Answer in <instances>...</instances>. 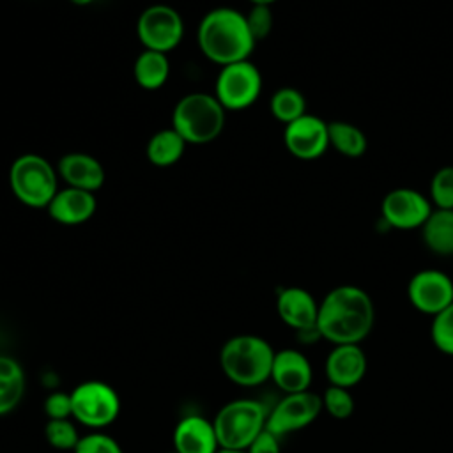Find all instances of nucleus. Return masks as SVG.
<instances>
[{"label":"nucleus","instance_id":"nucleus-11","mask_svg":"<svg viewBox=\"0 0 453 453\" xmlns=\"http://www.w3.org/2000/svg\"><path fill=\"white\" fill-rule=\"evenodd\" d=\"M430 200L418 189L396 188L391 189L380 203L382 219L398 230L421 228L432 214Z\"/></svg>","mask_w":453,"mask_h":453},{"label":"nucleus","instance_id":"nucleus-30","mask_svg":"<svg viewBox=\"0 0 453 453\" xmlns=\"http://www.w3.org/2000/svg\"><path fill=\"white\" fill-rule=\"evenodd\" d=\"M73 453H124V449L111 435L101 430H92L80 437Z\"/></svg>","mask_w":453,"mask_h":453},{"label":"nucleus","instance_id":"nucleus-27","mask_svg":"<svg viewBox=\"0 0 453 453\" xmlns=\"http://www.w3.org/2000/svg\"><path fill=\"white\" fill-rule=\"evenodd\" d=\"M430 338L435 349L453 356V303L432 317Z\"/></svg>","mask_w":453,"mask_h":453},{"label":"nucleus","instance_id":"nucleus-1","mask_svg":"<svg viewBox=\"0 0 453 453\" xmlns=\"http://www.w3.org/2000/svg\"><path fill=\"white\" fill-rule=\"evenodd\" d=\"M375 322L373 301L356 285H340L319 303L317 329L333 345L361 343Z\"/></svg>","mask_w":453,"mask_h":453},{"label":"nucleus","instance_id":"nucleus-8","mask_svg":"<svg viewBox=\"0 0 453 453\" xmlns=\"http://www.w3.org/2000/svg\"><path fill=\"white\" fill-rule=\"evenodd\" d=\"M262 90V74L250 60L223 65L214 85V96L225 110L251 106Z\"/></svg>","mask_w":453,"mask_h":453},{"label":"nucleus","instance_id":"nucleus-7","mask_svg":"<svg viewBox=\"0 0 453 453\" xmlns=\"http://www.w3.org/2000/svg\"><path fill=\"white\" fill-rule=\"evenodd\" d=\"M73 419L80 425L101 430L120 414V396L104 380H85L71 391Z\"/></svg>","mask_w":453,"mask_h":453},{"label":"nucleus","instance_id":"nucleus-17","mask_svg":"<svg viewBox=\"0 0 453 453\" xmlns=\"http://www.w3.org/2000/svg\"><path fill=\"white\" fill-rule=\"evenodd\" d=\"M173 449L179 453H216L219 442L212 419L200 414L184 416L173 430Z\"/></svg>","mask_w":453,"mask_h":453},{"label":"nucleus","instance_id":"nucleus-18","mask_svg":"<svg viewBox=\"0 0 453 453\" xmlns=\"http://www.w3.org/2000/svg\"><path fill=\"white\" fill-rule=\"evenodd\" d=\"M96 205L97 202L94 193L67 186L55 193L46 209L51 219L60 225H80L92 218Z\"/></svg>","mask_w":453,"mask_h":453},{"label":"nucleus","instance_id":"nucleus-15","mask_svg":"<svg viewBox=\"0 0 453 453\" xmlns=\"http://www.w3.org/2000/svg\"><path fill=\"white\" fill-rule=\"evenodd\" d=\"M313 379L311 363L297 349H281L274 352L271 380L285 393L308 391Z\"/></svg>","mask_w":453,"mask_h":453},{"label":"nucleus","instance_id":"nucleus-26","mask_svg":"<svg viewBox=\"0 0 453 453\" xmlns=\"http://www.w3.org/2000/svg\"><path fill=\"white\" fill-rule=\"evenodd\" d=\"M81 435L71 419H48L44 426V439L55 449H74Z\"/></svg>","mask_w":453,"mask_h":453},{"label":"nucleus","instance_id":"nucleus-25","mask_svg":"<svg viewBox=\"0 0 453 453\" xmlns=\"http://www.w3.org/2000/svg\"><path fill=\"white\" fill-rule=\"evenodd\" d=\"M269 108L273 117L287 126L306 113V99L301 90L294 87H281L271 96Z\"/></svg>","mask_w":453,"mask_h":453},{"label":"nucleus","instance_id":"nucleus-37","mask_svg":"<svg viewBox=\"0 0 453 453\" xmlns=\"http://www.w3.org/2000/svg\"><path fill=\"white\" fill-rule=\"evenodd\" d=\"M168 453H179V451H175V449H173V451H168Z\"/></svg>","mask_w":453,"mask_h":453},{"label":"nucleus","instance_id":"nucleus-35","mask_svg":"<svg viewBox=\"0 0 453 453\" xmlns=\"http://www.w3.org/2000/svg\"><path fill=\"white\" fill-rule=\"evenodd\" d=\"M216 453H246L244 449H228V448H219Z\"/></svg>","mask_w":453,"mask_h":453},{"label":"nucleus","instance_id":"nucleus-6","mask_svg":"<svg viewBox=\"0 0 453 453\" xmlns=\"http://www.w3.org/2000/svg\"><path fill=\"white\" fill-rule=\"evenodd\" d=\"M9 184L14 196L28 207H48L57 188V172L39 154H23L14 159L9 172Z\"/></svg>","mask_w":453,"mask_h":453},{"label":"nucleus","instance_id":"nucleus-14","mask_svg":"<svg viewBox=\"0 0 453 453\" xmlns=\"http://www.w3.org/2000/svg\"><path fill=\"white\" fill-rule=\"evenodd\" d=\"M368 361L359 343L334 345L326 357V377L331 386L354 388L366 373Z\"/></svg>","mask_w":453,"mask_h":453},{"label":"nucleus","instance_id":"nucleus-28","mask_svg":"<svg viewBox=\"0 0 453 453\" xmlns=\"http://www.w3.org/2000/svg\"><path fill=\"white\" fill-rule=\"evenodd\" d=\"M354 398L347 388L327 386L322 395V409L327 411L329 416L336 419H347L354 412Z\"/></svg>","mask_w":453,"mask_h":453},{"label":"nucleus","instance_id":"nucleus-21","mask_svg":"<svg viewBox=\"0 0 453 453\" xmlns=\"http://www.w3.org/2000/svg\"><path fill=\"white\" fill-rule=\"evenodd\" d=\"M425 246L441 257L453 255V209H435L421 226Z\"/></svg>","mask_w":453,"mask_h":453},{"label":"nucleus","instance_id":"nucleus-29","mask_svg":"<svg viewBox=\"0 0 453 453\" xmlns=\"http://www.w3.org/2000/svg\"><path fill=\"white\" fill-rule=\"evenodd\" d=\"M430 198L437 209H453V166H442L434 173Z\"/></svg>","mask_w":453,"mask_h":453},{"label":"nucleus","instance_id":"nucleus-5","mask_svg":"<svg viewBox=\"0 0 453 453\" xmlns=\"http://www.w3.org/2000/svg\"><path fill=\"white\" fill-rule=\"evenodd\" d=\"M267 414L269 409L255 398L226 402L212 419L219 448L246 449L265 428Z\"/></svg>","mask_w":453,"mask_h":453},{"label":"nucleus","instance_id":"nucleus-23","mask_svg":"<svg viewBox=\"0 0 453 453\" xmlns=\"http://www.w3.org/2000/svg\"><path fill=\"white\" fill-rule=\"evenodd\" d=\"M186 143L188 142L173 127L161 129L150 136L147 143V157L156 166H172L182 157Z\"/></svg>","mask_w":453,"mask_h":453},{"label":"nucleus","instance_id":"nucleus-12","mask_svg":"<svg viewBox=\"0 0 453 453\" xmlns=\"http://www.w3.org/2000/svg\"><path fill=\"white\" fill-rule=\"evenodd\" d=\"M407 297L418 311L434 317L453 303V280L439 269L418 271L409 280Z\"/></svg>","mask_w":453,"mask_h":453},{"label":"nucleus","instance_id":"nucleus-33","mask_svg":"<svg viewBox=\"0 0 453 453\" xmlns=\"http://www.w3.org/2000/svg\"><path fill=\"white\" fill-rule=\"evenodd\" d=\"M244 451L246 453H281L280 437L269 432L267 428H264Z\"/></svg>","mask_w":453,"mask_h":453},{"label":"nucleus","instance_id":"nucleus-9","mask_svg":"<svg viewBox=\"0 0 453 453\" xmlns=\"http://www.w3.org/2000/svg\"><path fill=\"white\" fill-rule=\"evenodd\" d=\"M136 32L145 50L168 53L182 41L184 21L173 7L156 4L140 14Z\"/></svg>","mask_w":453,"mask_h":453},{"label":"nucleus","instance_id":"nucleus-2","mask_svg":"<svg viewBox=\"0 0 453 453\" xmlns=\"http://www.w3.org/2000/svg\"><path fill=\"white\" fill-rule=\"evenodd\" d=\"M196 39L202 53L221 67L248 60L257 44L246 16L232 7L209 11L198 25Z\"/></svg>","mask_w":453,"mask_h":453},{"label":"nucleus","instance_id":"nucleus-4","mask_svg":"<svg viewBox=\"0 0 453 453\" xmlns=\"http://www.w3.org/2000/svg\"><path fill=\"white\" fill-rule=\"evenodd\" d=\"M225 126V108L216 96L191 92L173 108L172 127L188 143H207L218 138Z\"/></svg>","mask_w":453,"mask_h":453},{"label":"nucleus","instance_id":"nucleus-13","mask_svg":"<svg viewBox=\"0 0 453 453\" xmlns=\"http://www.w3.org/2000/svg\"><path fill=\"white\" fill-rule=\"evenodd\" d=\"M329 122L304 113L285 126L283 142L287 150L304 161L320 157L329 149Z\"/></svg>","mask_w":453,"mask_h":453},{"label":"nucleus","instance_id":"nucleus-22","mask_svg":"<svg viewBox=\"0 0 453 453\" xmlns=\"http://www.w3.org/2000/svg\"><path fill=\"white\" fill-rule=\"evenodd\" d=\"M134 80L142 88L156 90L159 88L168 74H170V64L166 53L154 51V50H143L136 60H134Z\"/></svg>","mask_w":453,"mask_h":453},{"label":"nucleus","instance_id":"nucleus-16","mask_svg":"<svg viewBox=\"0 0 453 453\" xmlns=\"http://www.w3.org/2000/svg\"><path fill=\"white\" fill-rule=\"evenodd\" d=\"M276 311L280 319L297 333L317 327L319 303L301 287H287L276 297Z\"/></svg>","mask_w":453,"mask_h":453},{"label":"nucleus","instance_id":"nucleus-32","mask_svg":"<svg viewBox=\"0 0 453 453\" xmlns=\"http://www.w3.org/2000/svg\"><path fill=\"white\" fill-rule=\"evenodd\" d=\"M44 414L48 419H69L73 418V402L71 393L64 391H51L42 403Z\"/></svg>","mask_w":453,"mask_h":453},{"label":"nucleus","instance_id":"nucleus-3","mask_svg":"<svg viewBox=\"0 0 453 453\" xmlns=\"http://www.w3.org/2000/svg\"><path fill=\"white\" fill-rule=\"evenodd\" d=\"M274 349L258 334H235L219 350L225 377L241 388H257L271 379Z\"/></svg>","mask_w":453,"mask_h":453},{"label":"nucleus","instance_id":"nucleus-19","mask_svg":"<svg viewBox=\"0 0 453 453\" xmlns=\"http://www.w3.org/2000/svg\"><path fill=\"white\" fill-rule=\"evenodd\" d=\"M58 173L71 188L94 193L104 182L103 165L90 154L69 152L58 161Z\"/></svg>","mask_w":453,"mask_h":453},{"label":"nucleus","instance_id":"nucleus-24","mask_svg":"<svg viewBox=\"0 0 453 453\" xmlns=\"http://www.w3.org/2000/svg\"><path fill=\"white\" fill-rule=\"evenodd\" d=\"M329 126V147H334L340 154L347 157H359L366 152L368 142L365 133L345 120H333Z\"/></svg>","mask_w":453,"mask_h":453},{"label":"nucleus","instance_id":"nucleus-31","mask_svg":"<svg viewBox=\"0 0 453 453\" xmlns=\"http://www.w3.org/2000/svg\"><path fill=\"white\" fill-rule=\"evenodd\" d=\"M246 16L248 28L255 41L265 39L273 30V11L271 5H253Z\"/></svg>","mask_w":453,"mask_h":453},{"label":"nucleus","instance_id":"nucleus-10","mask_svg":"<svg viewBox=\"0 0 453 453\" xmlns=\"http://www.w3.org/2000/svg\"><path fill=\"white\" fill-rule=\"evenodd\" d=\"M322 412V396L313 391L288 393L269 409L265 428L280 439L311 425Z\"/></svg>","mask_w":453,"mask_h":453},{"label":"nucleus","instance_id":"nucleus-34","mask_svg":"<svg viewBox=\"0 0 453 453\" xmlns=\"http://www.w3.org/2000/svg\"><path fill=\"white\" fill-rule=\"evenodd\" d=\"M253 5H271V4H274L276 0H250Z\"/></svg>","mask_w":453,"mask_h":453},{"label":"nucleus","instance_id":"nucleus-36","mask_svg":"<svg viewBox=\"0 0 453 453\" xmlns=\"http://www.w3.org/2000/svg\"><path fill=\"white\" fill-rule=\"evenodd\" d=\"M74 5H88V4H92L94 0H71Z\"/></svg>","mask_w":453,"mask_h":453},{"label":"nucleus","instance_id":"nucleus-20","mask_svg":"<svg viewBox=\"0 0 453 453\" xmlns=\"http://www.w3.org/2000/svg\"><path fill=\"white\" fill-rule=\"evenodd\" d=\"M25 370L11 356L0 354V416L12 412L25 395Z\"/></svg>","mask_w":453,"mask_h":453}]
</instances>
